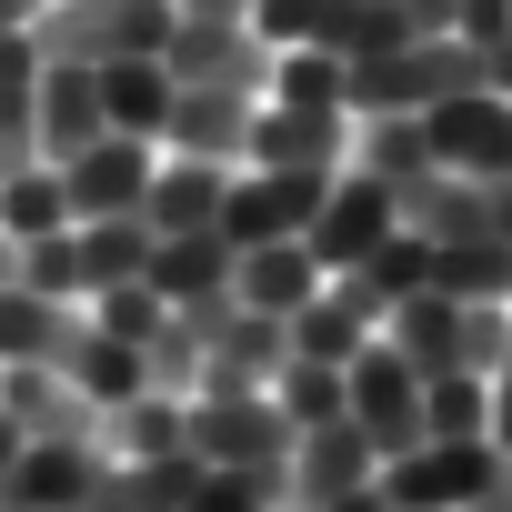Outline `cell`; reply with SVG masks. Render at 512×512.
Instances as JSON below:
<instances>
[{
    "label": "cell",
    "mask_w": 512,
    "mask_h": 512,
    "mask_svg": "<svg viewBox=\"0 0 512 512\" xmlns=\"http://www.w3.org/2000/svg\"><path fill=\"white\" fill-rule=\"evenodd\" d=\"M452 91H482V51L472 41H402L382 61H342V111L372 121V111H432Z\"/></svg>",
    "instance_id": "obj_1"
},
{
    "label": "cell",
    "mask_w": 512,
    "mask_h": 512,
    "mask_svg": "<svg viewBox=\"0 0 512 512\" xmlns=\"http://www.w3.org/2000/svg\"><path fill=\"white\" fill-rule=\"evenodd\" d=\"M372 482H382L392 512H472V502L502 492V442H492V432H472V442H412V452H392Z\"/></svg>",
    "instance_id": "obj_2"
},
{
    "label": "cell",
    "mask_w": 512,
    "mask_h": 512,
    "mask_svg": "<svg viewBox=\"0 0 512 512\" xmlns=\"http://www.w3.org/2000/svg\"><path fill=\"white\" fill-rule=\"evenodd\" d=\"M171 0H51V11L31 21V41H41V61H131V51H161L171 41Z\"/></svg>",
    "instance_id": "obj_3"
},
{
    "label": "cell",
    "mask_w": 512,
    "mask_h": 512,
    "mask_svg": "<svg viewBox=\"0 0 512 512\" xmlns=\"http://www.w3.org/2000/svg\"><path fill=\"white\" fill-rule=\"evenodd\" d=\"M342 412L362 422V442L392 462V452H412V442H432V422H422V372L392 352V342H362L352 362H342Z\"/></svg>",
    "instance_id": "obj_4"
},
{
    "label": "cell",
    "mask_w": 512,
    "mask_h": 512,
    "mask_svg": "<svg viewBox=\"0 0 512 512\" xmlns=\"http://www.w3.org/2000/svg\"><path fill=\"white\" fill-rule=\"evenodd\" d=\"M322 191H332V171H231V191H221V241L231 251H262V241H302L312 231V211H322Z\"/></svg>",
    "instance_id": "obj_5"
},
{
    "label": "cell",
    "mask_w": 512,
    "mask_h": 512,
    "mask_svg": "<svg viewBox=\"0 0 512 512\" xmlns=\"http://www.w3.org/2000/svg\"><path fill=\"white\" fill-rule=\"evenodd\" d=\"M181 442L201 462H282L302 432L282 422L272 392H201V402H181Z\"/></svg>",
    "instance_id": "obj_6"
},
{
    "label": "cell",
    "mask_w": 512,
    "mask_h": 512,
    "mask_svg": "<svg viewBox=\"0 0 512 512\" xmlns=\"http://www.w3.org/2000/svg\"><path fill=\"white\" fill-rule=\"evenodd\" d=\"M272 41H251V21H171L161 41V71L171 81H211V91H241V101H262L272 91Z\"/></svg>",
    "instance_id": "obj_7"
},
{
    "label": "cell",
    "mask_w": 512,
    "mask_h": 512,
    "mask_svg": "<svg viewBox=\"0 0 512 512\" xmlns=\"http://www.w3.org/2000/svg\"><path fill=\"white\" fill-rule=\"evenodd\" d=\"M402 231V211H392V191L372 181V171H332V191H322V211H312V231H302V251L322 262V282L332 272H352L362 251H382Z\"/></svg>",
    "instance_id": "obj_8"
},
{
    "label": "cell",
    "mask_w": 512,
    "mask_h": 512,
    "mask_svg": "<svg viewBox=\"0 0 512 512\" xmlns=\"http://www.w3.org/2000/svg\"><path fill=\"white\" fill-rule=\"evenodd\" d=\"M51 171H61L71 221H111V211H141V191H151V171H161V141L101 131L91 151H71V161H51Z\"/></svg>",
    "instance_id": "obj_9"
},
{
    "label": "cell",
    "mask_w": 512,
    "mask_h": 512,
    "mask_svg": "<svg viewBox=\"0 0 512 512\" xmlns=\"http://www.w3.org/2000/svg\"><path fill=\"white\" fill-rule=\"evenodd\" d=\"M422 141H432L442 171L502 181V171H512V101H502V91H452V101L422 111Z\"/></svg>",
    "instance_id": "obj_10"
},
{
    "label": "cell",
    "mask_w": 512,
    "mask_h": 512,
    "mask_svg": "<svg viewBox=\"0 0 512 512\" xmlns=\"http://www.w3.org/2000/svg\"><path fill=\"white\" fill-rule=\"evenodd\" d=\"M352 151V111H292V101H251V171H342Z\"/></svg>",
    "instance_id": "obj_11"
},
{
    "label": "cell",
    "mask_w": 512,
    "mask_h": 512,
    "mask_svg": "<svg viewBox=\"0 0 512 512\" xmlns=\"http://www.w3.org/2000/svg\"><path fill=\"white\" fill-rule=\"evenodd\" d=\"M101 472H111L101 442H21V462L0 472V502L11 512H71V502L101 492Z\"/></svg>",
    "instance_id": "obj_12"
},
{
    "label": "cell",
    "mask_w": 512,
    "mask_h": 512,
    "mask_svg": "<svg viewBox=\"0 0 512 512\" xmlns=\"http://www.w3.org/2000/svg\"><path fill=\"white\" fill-rule=\"evenodd\" d=\"M432 251H442V241L402 221V231H392L382 251H362L352 272H332V292H342V302H352V312H362V322L382 332V322H392V302H412V292H432Z\"/></svg>",
    "instance_id": "obj_13"
},
{
    "label": "cell",
    "mask_w": 512,
    "mask_h": 512,
    "mask_svg": "<svg viewBox=\"0 0 512 512\" xmlns=\"http://www.w3.org/2000/svg\"><path fill=\"white\" fill-rule=\"evenodd\" d=\"M0 412L31 442H101V402H81L61 362H0Z\"/></svg>",
    "instance_id": "obj_14"
},
{
    "label": "cell",
    "mask_w": 512,
    "mask_h": 512,
    "mask_svg": "<svg viewBox=\"0 0 512 512\" xmlns=\"http://www.w3.org/2000/svg\"><path fill=\"white\" fill-rule=\"evenodd\" d=\"M382 472V452L362 442V422L342 412V422H322V432H302L292 442V512H332L342 492H362Z\"/></svg>",
    "instance_id": "obj_15"
},
{
    "label": "cell",
    "mask_w": 512,
    "mask_h": 512,
    "mask_svg": "<svg viewBox=\"0 0 512 512\" xmlns=\"http://www.w3.org/2000/svg\"><path fill=\"white\" fill-rule=\"evenodd\" d=\"M31 131H41V161H71V151H91V141L111 131V121H101V71H91V61H41Z\"/></svg>",
    "instance_id": "obj_16"
},
{
    "label": "cell",
    "mask_w": 512,
    "mask_h": 512,
    "mask_svg": "<svg viewBox=\"0 0 512 512\" xmlns=\"http://www.w3.org/2000/svg\"><path fill=\"white\" fill-rule=\"evenodd\" d=\"M241 141H251V101H241V91H211V81H171V121H161V151H191V161H231V171H241Z\"/></svg>",
    "instance_id": "obj_17"
},
{
    "label": "cell",
    "mask_w": 512,
    "mask_h": 512,
    "mask_svg": "<svg viewBox=\"0 0 512 512\" xmlns=\"http://www.w3.org/2000/svg\"><path fill=\"white\" fill-rule=\"evenodd\" d=\"M282 362H292V322H282V312H231L221 342H211V362H201V392H272ZM201 392H191V402H201Z\"/></svg>",
    "instance_id": "obj_18"
},
{
    "label": "cell",
    "mask_w": 512,
    "mask_h": 512,
    "mask_svg": "<svg viewBox=\"0 0 512 512\" xmlns=\"http://www.w3.org/2000/svg\"><path fill=\"white\" fill-rule=\"evenodd\" d=\"M221 191H231V161L161 151V171H151V191H141V221H151V241H171V231H211V221H221Z\"/></svg>",
    "instance_id": "obj_19"
},
{
    "label": "cell",
    "mask_w": 512,
    "mask_h": 512,
    "mask_svg": "<svg viewBox=\"0 0 512 512\" xmlns=\"http://www.w3.org/2000/svg\"><path fill=\"white\" fill-rule=\"evenodd\" d=\"M231 292H241V312H302L312 292H322V262H312V251L302 241H262V251H241V262H231Z\"/></svg>",
    "instance_id": "obj_20"
},
{
    "label": "cell",
    "mask_w": 512,
    "mask_h": 512,
    "mask_svg": "<svg viewBox=\"0 0 512 512\" xmlns=\"http://www.w3.org/2000/svg\"><path fill=\"white\" fill-rule=\"evenodd\" d=\"M382 342H392L422 382H432V372H462V302H452V292H412V302H392Z\"/></svg>",
    "instance_id": "obj_21"
},
{
    "label": "cell",
    "mask_w": 512,
    "mask_h": 512,
    "mask_svg": "<svg viewBox=\"0 0 512 512\" xmlns=\"http://www.w3.org/2000/svg\"><path fill=\"white\" fill-rule=\"evenodd\" d=\"M101 121L131 131V141H161V121H171V71H161V51L101 61Z\"/></svg>",
    "instance_id": "obj_22"
},
{
    "label": "cell",
    "mask_w": 512,
    "mask_h": 512,
    "mask_svg": "<svg viewBox=\"0 0 512 512\" xmlns=\"http://www.w3.org/2000/svg\"><path fill=\"white\" fill-rule=\"evenodd\" d=\"M61 382H71L81 402H101V412H111V402H131V392H141V352H131V342H111V332L81 312V332L61 342Z\"/></svg>",
    "instance_id": "obj_23"
},
{
    "label": "cell",
    "mask_w": 512,
    "mask_h": 512,
    "mask_svg": "<svg viewBox=\"0 0 512 512\" xmlns=\"http://www.w3.org/2000/svg\"><path fill=\"white\" fill-rule=\"evenodd\" d=\"M191 482H201V452H151V462H111L91 502L101 512H181Z\"/></svg>",
    "instance_id": "obj_24"
},
{
    "label": "cell",
    "mask_w": 512,
    "mask_h": 512,
    "mask_svg": "<svg viewBox=\"0 0 512 512\" xmlns=\"http://www.w3.org/2000/svg\"><path fill=\"white\" fill-rule=\"evenodd\" d=\"M231 262H241V251H231L221 221H211V231H171V241H151V272H141V282H151L161 302H191V292H221Z\"/></svg>",
    "instance_id": "obj_25"
},
{
    "label": "cell",
    "mask_w": 512,
    "mask_h": 512,
    "mask_svg": "<svg viewBox=\"0 0 512 512\" xmlns=\"http://www.w3.org/2000/svg\"><path fill=\"white\" fill-rule=\"evenodd\" d=\"M71 332H81V302H41L21 282H0V362H61Z\"/></svg>",
    "instance_id": "obj_26"
},
{
    "label": "cell",
    "mask_w": 512,
    "mask_h": 512,
    "mask_svg": "<svg viewBox=\"0 0 512 512\" xmlns=\"http://www.w3.org/2000/svg\"><path fill=\"white\" fill-rule=\"evenodd\" d=\"M352 171H372L382 191H402L412 171H432L422 111H372V121H352Z\"/></svg>",
    "instance_id": "obj_27"
},
{
    "label": "cell",
    "mask_w": 512,
    "mask_h": 512,
    "mask_svg": "<svg viewBox=\"0 0 512 512\" xmlns=\"http://www.w3.org/2000/svg\"><path fill=\"white\" fill-rule=\"evenodd\" d=\"M71 241H81V282H91V292H111V282H141V272H151V221H141V211L71 221Z\"/></svg>",
    "instance_id": "obj_28"
},
{
    "label": "cell",
    "mask_w": 512,
    "mask_h": 512,
    "mask_svg": "<svg viewBox=\"0 0 512 512\" xmlns=\"http://www.w3.org/2000/svg\"><path fill=\"white\" fill-rule=\"evenodd\" d=\"M101 452H111V462L191 452V442H181V402H171V392H131V402H111V412H101Z\"/></svg>",
    "instance_id": "obj_29"
},
{
    "label": "cell",
    "mask_w": 512,
    "mask_h": 512,
    "mask_svg": "<svg viewBox=\"0 0 512 512\" xmlns=\"http://www.w3.org/2000/svg\"><path fill=\"white\" fill-rule=\"evenodd\" d=\"M432 292H452V302H512V241H442L432 251Z\"/></svg>",
    "instance_id": "obj_30"
},
{
    "label": "cell",
    "mask_w": 512,
    "mask_h": 512,
    "mask_svg": "<svg viewBox=\"0 0 512 512\" xmlns=\"http://www.w3.org/2000/svg\"><path fill=\"white\" fill-rule=\"evenodd\" d=\"M362 342H372V322H362V312H352L332 282H322V292L292 312V362H352Z\"/></svg>",
    "instance_id": "obj_31"
},
{
    "label": "cell",
    "mask_w": 512,
    "mask_h": 512,
    "mask_svg": "<svg viewBox=\"0 0 512 512\" xmlns=\"http://www.w3.org/2000/svg\"><path fill=\"white\" fill-rule=\"evenodd\" d=\"M41 231H71V201H61V171L31 161L0 181V241H41Z\"/></svg>",
    "instance_id": "obj_32"
},
{
    "label": "cell",
    "mask_w": 512,
    "mask_h": 512,
    "mask_svg": "<svg viewBox=\"0 0 512 512\" xmlns=\"http://www.w3.org/2000/svg\"><path fill=\"white\" fill-rule=\"evenodd\" d=\"M201 362H211V342H201L181 312H161V332L141 342V392H171V402H191V392H201Z\"/></svg>",
    "instance_id": "obj_33"
},
{
    "label": "cell",
    "mask_w": 512,
    "mask_h": 512,
    "mask_svg": "<svg viewBox=\"0 0 512 512\" xmlns=\"http://www.w3.org/2000/svg\"><path fill=\"white\" fill-rule=\"evenodd\" d=\"M11 282H21V292H41V302H91V282H81V241H71V231L11 241Z\"/></svg>",
    "instance_id": "obj_34"
},
{
    "label": "cell",
    "mask_w": 512,
    "mask_h": 512,
    "mask_svg": "<svg viewBox=\"0 0 512 512\" xmlns=\"http://www.w3.org/2000/svg\"><path fill=\"white\" fill-rule=\"evenodd\" d=\"M422 422H432V442L492 432V382H482V372H432V382H422Z\"/></svg>",
    "instance_id": "obj_35"
},
{
    "label": "cell",
    "mask_w": 512,
    "mask_h": 512,
    "mask_svg": "<svg viewBox=\"0 0 512 512\" xmlns=\"http://www.w3.org/2000/svg\"><path fill=\"white\" fill-rule=\"evenodd\" d=\"M272 402H282L292 432L342 422V362H282V372H272Z\"/></svg>",
    "instance_id": "obj_36"
},
{
    "label": "cell",
    "mask_w": 512,
    "mask_h": 512,
    "mask_svg": "<svg viewBox=\"0 0 512 512\" xmlns=\"http://www.w3.org/2000/svg\"><path fill=\"white\" fill-rule=\"evenodd\" d=\"M262 101H292V111H342V61L332 51H312V41H292L282 61H272V91Z\"/></svg>",
    "instance_id": "obj_37"
},
{
    "label": "cell",
    "mask_w": 512,
    "mask_h": 512,
    "mask_svg": "<svg viewBox=\"0 0 512 512\" xmlns=\"http://www.w3.org/2000/svg\"><path fill=\"white\" fill-rule=\"evenodd\" d=\"M81 312H91V322H101V332H111V342H131V352H141V342H151V332H161V312H171V302H161V292H151V282H111V292H91V302H81Z\"/></svg>",
    "instance_id": "obj_38"
},
{
    "label": "cell",
    "mask_w": 512,
    "mask_h": 512,
    "mask_svg": "<svg viewBox=\"0 0 512 512\" xmlns=\"http://www.w3.org/2000/svg\"><path fill=\"white\" fill-rule=\"evenodd\" d=\"M502 352H512V312H502V302H462V372L492 382Z\"/></svg>",
    "instance_id": "obj_39"
},
{
    "label": "cell",
    "mask_w": 512,
    "mask_h": 512,
    "mask_svg": "<svg viewBox=\"0 0 512 512\" xmlns=\"http://www.w3.org/2000/svg\"><path fill=\"white\" fill-rule=\"evenodd\" d=\"M322 11H332V0H251V41L292 51V41H312V31H322Z\"/></svg>",
    "instance_id": "obj_40"
},
{
    "label": "cell",
    "mask_w": 512,
    "mask_h": 512,
    "mask_svg": "<svg viewBox=\"0 0 512 512\" xmlns=\"http://www.w3.org/2000/svg\"><path fill=\"white\" fill-rule=\"evenodd\" d=\"M512 31V0H462L452 11V41H502Z\"/></svg>",
    "instance_id": "obj_41"
},
{
    "label": "cell",
    "mask_w": 512,
    "mask_h": 512,
    "mask_svg": "<svg viewBox=\"0 0 512 512\" xmlns=\"http://www.w3.org/2000/svg\"><path fill=\"white\" fill-rule=\"evenodd\" d=\"M452 11H462V0H402V21H412V41H452Z\"/></svg>",
    "instance_id": "obj_42"
},
{
    "label": "cell",
    "mask_w": 512,
    "mask_h": 512,
    "mask_svg": "<svg viewBox=\"0 0 512 512\" xmlns=\"http://www.w3.org/2000/svg\"><path fill=\"white\" fill-rule=\"evenodd\" d=\"M472 51H482V91L512 101V31H502V41H472Z\"/></svg>",
    "instance_id": "obj_43"
},
{
    "label": "cell",
    "mask_w": 512,
    "mask_h": 512,
    "mask_svg": "<svg viewBox=\"0 0 512 512\" xmlns=\"http://www.w3.org/2000/svg\"><path fill=\"white\" fill-rule=\"evenodd\" d=\"M492 442H502V452H512V352H502V362H492Z\"/></svg>",
    "instance_id": "obj_44"
},
{
    "label": "cell",
    "mask_w": 512,
    "mask_h": 512,
    "mask_svg": "<svg viewBox=\"0 0 512 512\" xmlns=\"http://www.w3.org/2000/svg\"><path fill=\"white\" fill-rule=\"evenodd\" d=\"M181 21H251V0H171Z\"/></svg>",
    "instance_id": "obj_45"
},
{
    "label": "cell",
    "mask_w": 512,
    "mask_h": 512,
    "mask_svg": "<svg viewBox=\"0 0 512 512\" xmlns=\"http://www.w3.org/2000/svg\"><path fill=\"white\" fill-rule=\"evenodd\" d=\"M332 512H392V502H382V482H362V492H342Z\"/></svg>",
    "instance_id": "obj_46"
},
{
    "label": "cell",
    "mask_w": 512,
    "mask_h": 512,
    "mask_svg": "<svg viewBox=\"0 0 512 512\" xmlns=\"http://www.w3.org/2000/svg\"><path fill=\"white\" fill-rule=\"evenodd\" d=\"M21 442H31V432H21L11 412H0V472H11V462H21Z\"/></svg>",
    "instance_id": "obj_47"
},
{
    "label": "cell",
    "mask_w": 512,
    "mask_h": 512,
    "mask_svg": "<svg viewBox=\"0 0 512 512\" xmlns=\"http://www.w3.org/2000/svg\"><path fill=\"white\" fill-rule=\"evenodd\" d=\"M0 282H11V241H0Z\"/></svg>",
    "instance_id": "obj_48"
},
{
    "label": "cell",
    "mask_w": 512,
    "mask_h": 512,
    "mask_svg": "<svg viewBox=\"0 0 512 512\" xmlns=\"http://www.w3.org/2000/svg\"><path fill=\"white\" fill-rule=\"evenodd\" d=\"M502 492H512V452H502Z\"/></svg>",
    "instance_id": "obj_49"
},
{
    "label": "cell",
    "mask_w": 512,
    "mask_h": 512,
    "mask_svg": "<svg viewBox=\"0 0 512 512\" xmlns=\"http://www.w3.org/2000/svg\"><path fill=\"white\" fill-rule=\"evenodd\" d=\"M71 512H101V502H71Z\"/></svg>",
    "instance_id": "obj_50"
},
{
    "label": "cell",
    "mask_w": 512,
    "mask_h": 512,
    "mask_svg": "<svg viewBox=\"0 0 512 512\" xmlns=\"http://www.w3.org/2000/svg\"><path fill=\"white\" fill-rule=\"evenodd\" d=\"M0 512H11V502H0Z\"/></svg>",
    "instance_id": "obj_51"
}]
</instances>
